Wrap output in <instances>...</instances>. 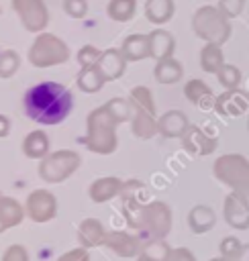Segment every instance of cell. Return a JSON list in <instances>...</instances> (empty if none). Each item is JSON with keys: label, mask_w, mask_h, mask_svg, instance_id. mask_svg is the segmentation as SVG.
Returning <instances> with one entry per match:
<instances>
[{"label": "cell", "mask_w": 249, "mask_h": 261, "mask_svg": "<svg viewBox=\"0 0 249 261\" xmlns=\"http://www.w3.org/2000/svg\"><path fill=\"white\" fill-rule=\"evenodd\" d=\"M24 108L33 120L43 124H57L71 110V94L59 84L43 82L24 94Z\"/></svg>", "instance_id": "obj_1"}, {"label": "cell", "mask_w": 249, "mask_h": 261, "mask_svg": "<svg viewBox=\"0 0 249 261\" xmlns=\"http://www.w3.org/2000/svg\"><path fill=\"white\" fill-rule=\"evenodd\" d=\"M214 175L233 188V192H239L249 198V159L237 153L222 155L214 163Z\"/></svg>", "instance_id": "obj_2"}, {"label": "cell", "mask_w": 249, "mask_h": 261, "mask_svg": "<svg viewBox=\"0 0 249 261\" xmlns=\"http://www.w3.org/2000/svg\"><path fill=\"white\" fill-rule=\"evenodd\" d=\"M194 31L198 37L206 39L208 43L222 45L231 37V24L227 16L220 12V8L204 6L194 14Z\"/></svg>", "instance_id": "obj_3"}, {"label": "cell", "mask_w": 249, "mask_h": 261, "mask_svg": "<svg viewBox=\"0 0 249 261\" xmlns=\"http://www.w3.org/2000/svg\"><path fill=\"white\" fill-rule=\"evenodd\" d=\"M139 224L151 239H163L171 226V212L163 202H153L139 212Z\"/></svg>", "instance_id": "obj_4"}, {"label": "cell", "mask_w": 249, "mask_h": 261, "mask_svg": "<svg viewBox=\"0 0 249 261\" xmlns=\"http://www.w3.org/2000/svg\"><path fill=\"white\" fill-rule=\"evenodd\" d=\"M222 214L229 226L237 230H247L249 228V198L239 192H231L225 198Z\"/></svg>", "instance_id": "obj_5"}, {"label": "cell", "mask_w": 249, "mask_h": 261, "mask_svg": "<svg viewBox=\"0 0 249 261\" xmlns=\"http://www.w3.org/2000/svg\"><path fill=\"white\" fill-rule=\"evenodd\" d=\"M104 245H106L110 251H114L118 257H135V255L141 253V243H139V239L133 237V234L120 232V230L106 234Z\"/></svg>", "instance_id": "obj_6"}, {"label": "cell", "mask_w": 249, "mask_h": 261, "mask_svg": "<svg viewBox=\"0 0 249 261\" xmlns=\"http://www.w3.org/2000/svg\"><path fill=\"white\" fill-rule=\"evenodd\" d=\"M27 210H29V216L33 220L45 222V220L53 218V214H55V200H53V196L49 192H41L39 190V192L31 194Z\"/></svg>", "instance_id": "obj_7"}, {"label": "cell", "mask_w": 249, "mask_h": 261, "mask_svg": "<svg viewBox=\"0 0 249 261\" xmlns=\"http://www.w3.org/2000/svg\"><path fill=\"white\" fill-rule=\"evenodd\" d=\"M216 110L220 114H227V116H239L247 110L249 106V98L243 94V90H229L227 94L218 96L216 98Z\"/></svg>", "instance_id": "obj_8"}, {"label": "cell", "mask_w": 249, "mask_h": 261, "mask_svg": "<svg viewBox=\"0 0 249 261\" xmlns=\"http://www.w3.org/2000/svg\"><path fill=\"white\" fill-rule=\"evenodd\" d=\"M216 222V216H214V210L208 208V206H194L188 214V224L192 228V232L196 234H202V232H208Z\"/></svg>", "instance_id": "obj_9"}, {"label": "cell", "mask_w": 249, "mask_h": 261, "mask_svg": "<svg viewBox=\"0 0 249 261\" xmlns=\"http://www.w3.org/2000/svg\"><path fill=\"white\" fill-rule=\"evenodd\" d=\"M78 239L84 247H98L104 243L106 234H104V228L98 220L94 218H88L80 224V230H78Z\"/></svg>", "instance_id": "obj_10"}, {"label": "cell", "mask_w": 249, "mask_h": 261, "mask_svg": "<svg viewBox=\"0 0 249 261\" xmlns=\"http://www.w3.org/2000/svg\"><path fill=\"white\" fill-rule=\"evenodd\" d=\"M184 145L188 151L198 153V155H206L214 151V139H208L200 128L192 126L186 135H184Z\"/></svg>", "instance_id": "obj_11"}, {"label": "cell", "mask_w": 249, "mask_h": 261, "mask_svg": "<svg viewBox=\"0 0 249 261\" xmlns=\"http://www.w3.org/2000/svg\"><path fill=\"white\" fill-rule=\"evenodd\" d=\"M186 96H188V100H192L194 104H198V106L204 108V110H208L212 104H216V102L212 100L210 88H208L206 84H202L200 80H192V82L186 86Z\"/></svg>", "instance_id": "obj_12"}, {"label": "cell", "mask_w": 249, "mask_h": 261, "mask_svg": "<svg viewBox=\"0 0 249 261\" xmlns=\"http://www.w3.org/2000/svg\"><path fill=\"white\" fill-rule=\"evenodd\" d=\"M200 61H202V69L204 71H210V73H218L225 65V59H222V51H220V45L216 43H208L204 49H202V55H200Z\"/></svg>", "instance_id": "obj_13"}, {"label": "cell", "mask_w": 249, "mask_h": 261, "mask_svg": "<svg viewBox=\"0 0 249 261\" xmlns=\"http://www.w3.org/2000/svg\"><path fill=\"white\" fill-rule=\"evenodd\" d=\"M171 251H173V249H171L163 239H153V241H149V243L143 247V251H141L139 255L147 257L149 261H169Z\"/></svg>", "instance_id": "obj_14"}, {"label": "cell", "mask_w": 249, "mask_h": 261, "mask_svg": "<svg viewBox=\"0 0 249 261\" xmlns=\"http://www.w3.org/2000/svg\"><path fill=\"white\" fill-rule=\"evenodd\" d=\"M159 128H161V133L167 135V137L184 135V130H186V118H184L182 112H173V110H171V112H167V114L161 118Z\"/></svg>", "instance_id": "obj_15"}, {"label": "cell", "mask_w": 249, "mask_h": 261, "mask_svg": "<svg viewBox=\"0 0 249 261\" xmlns=\"http://www.w3.org/2000/svg\"><path fill=\"white\" fill-rule=\"evenodd\" d=\"M118 190H120V181H118V179H114V177H110V179H100V181H96V184L90 188V196H92V200H96V202H104V200L112 198Z\"/></svg>", "instance_id": "obj_16"}, {"label": "cell", "mask_w": 249, "mask_h": 261, "mask_svg": "<svg viewBox=\"0 0 249 261\" xmlns=\"http://www.w3.org/2000/svg\"><path fill=\"white\" fill-rule=\"evenodd\" d=\"M22 218L20 206L10 198H0V220L4 226H14Z\"/></svg>", "instance_id": "obj_17"}, {"label": "cell", "mask_w": 249, "mask_h": 261, "mask_svg": "<svg viewBox=\"0 0 249 261\" xmlns=\"http://www.w3.org/2000/svg\"><path fill=\"white\" fill-rule=\"evenodd\" d=\"M171 47H173V41L165 31H155L149 37V49L155 57H167L171 53Z\"/></svg>", "instance_id": "obj_18"}, {"label": "cell", "mask_w": 249, "mask_h": 261, "mask_svg": "<svg viewBox=\"0 0 249 261\" xmlns=\"http://www.w3.org/2000/svg\"><path fill=\"white\" fill-rule=\"evenodd\" d=\"M155 75H157V80H159V82H163V84H171V82L180 80V75H182V65H180L178 61H173V59H167V57H165V59L157 65Z\"/></svg>", "instance_id": "obj_19"}, {"label": "cell", "mask_w": 249, "mask_h": 261, "mask_svg": "<svg viewBox=\"0 0 249 261\" xmlns=\"http://www.w3.org/2000/svg\"><path fill=\"white\" fill-rule=\"evenodd\" d=\"M171 0H149L147 4V16L153 22H165L171 16Z\"/></svg>", "instance_id": "obj_20"}, {"label": "cell", "mask_w": 249, "mask_h": 261, "mask_svg": "<svg viewBox=\"0 0 249 261\" xmlns=\"http://www.w3.org/2000/svg\"><path fill=\"white\" fill-rule=\"evenodd\" d=\"M218 82L227 88V90H237L239 82H241V71L235 65H222V69L218 71Z\"/></svg>", "instance_id": "obj_21"}, {"label": "cell", "mask_w": 249, "mask_h": 261, "mask_svg": "<svg viewBox=\"0 0 249 261\" xmlns=\"http://www.w3.org/2000/svg\"><path fill=\"white\" fill-rule=\"evenodd\" d=\"M241 247H243V243H241L237 237H225V239L220 241V245H218V251H220L222 257H227L229 261H233V259L239 255Z\"/></svg>", "instance_id": "obj_22"}, {"label": "cell", "mask_w": 249, "mask_h": 261, "mask_svg": "<svg viewBox=\"0 0 249 261\" xmlns=\"http://www.w3.org/2000/svg\"><path fill=\"white\" fill-rule=\"evenodd\" d=\"M243 6H245V0H220V4H218L220 12H222L227 18L239 16L241 10H243Z\"/></svg>", "instance_id": "obj_23"}, {"label": "cell", "mask_w": 249, "mask_h": 261, "mask_svg": "<svg viewBox=\"0 0 249 261\" xmlns=\"http://www.w3.org/2000/svg\"><path fill=\"white\" fill-rule=\"evenodd\" d=\"M2 261H29V253L22 245H12L4 251Z\"/></svg>", "instance_id": "obj_24"}, {"label": "cell", "mask_w": 249, "mask_h": 261, "mask_svg": "<svg viewBox=\"0 0 249 261\" xmlns=\"http://www.w3.org/2000/svg\"><path fill=\"white\" fill-rule=\"evenodd\" d=\"M57 261H90V257H88L86 249H73V251L63 253Z\"/></svg>", "instance_id": "obj_25"}, {"label": "cell", "mask_w": 249, "mask_h": 261, "mask_svg": "<svg viewBox=\"0 0 249 261\" xmlns=\"http://www.w3.org/2000/svg\"><path fill=\"white\" fill-rule=\"evenodd\" d=\"M169 261H196L194 253L186 247H180V249H173L171 255H169Z\"/></svg>", "instance_id": "obj_26"}, {"label": "cell", "mask_w": 249, "mask_h": 261, "mask_svg": "<svg viewBox=\"0 0 249 261\" xmlns=\"http://www.w3.org/2000/svg\"><path fill=\"white\" fill-rule=\"evenodd\" d=\"M233 261H249V243L241 247V251H239V255H237V257H235Z\"/></svg>", "instance_id": "obj_27"}, {"label": "cell", "mask_w": 249, "mask_h": 261, "mask_svg": "<svg viewBox=\"0 0 249 261\" xmlns=\"http://www.w3.org/2000/svg\"><path fill=\"white\" fill-rule=\"evenodd\" d=\"M243 94H245V96H247V98H249V82H247V86H245V88H243Z\"/></svg>", "instance_id": "obj_28"}, {"label": "cell", "mask_w": 249, "mask_h": 261, "mask_svg": "<svg viewBox=\"0 0 249 261\" xmlns=\"http://www.w3.org/2000/svg\"><path fill=\"white\" fill-rule=\"evenodd\" d=\"M210 261H229V259H227V257H222V255H220V257H214V259H210Z\"/></svg>", "instance_id": "obj_29"}, {"label": "cell", "mask_w": 249, "mask_h": 261, "mask_svg": "<svg viewBox=\"0 0 249 261\" xmlns=\"http://www.w3.org/2000/svg\"><path fill=\"white\" fill-rule=\"evenodd\" d=\"M137 261H149V259H147V257H143V255H139V257H137Z\"/></svg>", "instance_id": "obj_30"}, {"label": "cell", "mask_w": 249, "mask_h": 261, "mask_svg": "<svg viewBox=\"0 0 249 261\" xmlns=\"http://www.w3.org/2000/svg\"><path fill=\"white\" fill-rule=\"evenodd\" d=\"M4 228H6V226H4V224H2V220H0V232H2Z\"/></svg>", "instance_id": "obj_31"}, {"label": "cell", "mask_w": 249, "mask_h": 261, "mask_svg": "<svg viewBox=\"0 0 249 261\" xmlns=\"http://www.w3.org/2000/svg\"><path fill=\"white\" fill-rule=\"evenodd\" d=\"M247 126H249V120H247Z\"/></svg>", "instance_id": "obj_32"}]
</instances>
